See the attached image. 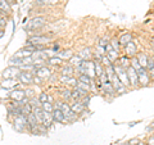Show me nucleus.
Listing matches in <instances>:
<instances>
[{
	"label": "nucleus",
	"mask_w": 154,
	"mask_h": 145,
	"mask_svg": "<svg viewBox=\"0 0 154 145\" xmlns=\"http://www.w3.org/2000/svg\"><path fill=\"white\" fill-rule=\"evenodd\" d=\"M0 11L5 12V13H9L12 11L11 5H9V3L7 2V0H0Z\"/></svg>",
	"instance_id": "a878e982"
},
{
	"label": "nucleus",
	"mask_w": 154,
	"mask_h": 145,
	"mask_svg": "<svg viewBox=\"0 0 154 145\" xmlns=\"http://www.w3.org/2000/svg\"><path fill=\"white\" fill-rule=\"evenodd\" d=\"M38 100H40V103H46V101H49V96H48L46 93H41L40 96H38Z\"/></svg>",
	"instance_id": "c9c22d12"
},
{
	"label": "nucleus",
	"mask_w": 154,
	"mask_h": 145,
	"mask_svg": "<svg viewBox=\"0 0 154 145\" xmlns=\"http://www.w3.org/2000/svg\"><path fill=\"white\" fill-rule=\"evenodd\" d=\"M114 71H116V75L118 76V79L121 80L122 84L125 86H128L130 81H128V76H127V69L122 68L119 64H114Z\"/></svg>",
	"instance_id": "f03ea898"
},
{
	"label": "nucleus",
	"mask_w": 154,
	"mask_h": 145,
	"mask_svg": "<svg viewBox=\"0 0 154 145\" xmlns=\"http://www.w3.org/2000/svg\"><path fill=\"white\" fill-rule=\"evenodd\" d=\"M152 46H153V49H154V40H153V42H152Z\"/></svg>",
	"instance_id": "49530a36"
},
{
	"label": "nucleus",
	"mask_w": 154,
	"mask_h": 145,
	"mask_svg": "<svg viewBox=\"0 0 154 145\" xmlns=\"http://www.w3.org/2000/svg\"><path fill=\"white\" fill-rule=\"evenodd\" d=\"M17 85H18L17 79H5L2 82V88H4V89H13V88H16Z\"/></svg>",
	"instance_id": "4468645a"
},
{
	"label": "nucleus",
	"mask_w": 154,
	"mask_h": 145,
	"mask_svg": "<svg viewBox=\"0 0 154 145\" xmlns=\"http://www.w3.org/2000/svg\"><path fill=\"white\" fill-rule=\"evenodd\" d=\"M89 101H90V98H89L88 95H86L85 98H82V100H81V103H82L84 107H88V105H89Z\"/></svg>",
	"instance_id": "58836bf2"
},
{
	"label": "nucleus",
	"mask_w": 154,
	"mask_h": 145,
	"mask_svg": "<svg viewBox=\"0 0 154 145\" xmlns=\"http://www.w3.org/2000/svg\"><path fill=\"white\" fill-rule=\"evenodd\" d=\"M137 59H139V63L141 64L143 68H146V67H148V62H149V57L145 54V53H139Z\"/></svg>",
	"instance_id": "2eb2a0df"
},
{
	"label": "nucleus",
	"mask_w": 154,
	"mask_h": 145,
	"mask_svg": "<svg viewBox=\"0 0 154 145\" xmlns=\"http://www.w3.org/2000/svg\"><path fill=\"white\" fill-rule=\"evenodd\" d=\"M9 64L13 66V67H21L23 64V59L22 58H18L16 55H13L11 59H9Z\"/></svg>",
	"instance_id": "aec40b11"
},
{
	"label": "nucleus",
	"mask_w": 154,
	"mask_h": 145,
	"mask_svg": "<svg viewBox=\"0 0 154 145\" xmlns=\"http://www.w3.org/2000/svg\"><path fill=\"white\" fill-rule=\"evenodd\" d=\"M125 51H126V55L127 57H135L137 54V48H136V44L134 41L128 42L127 45H125Z\"/></svg>",
	"instance_id": "9b49d317"
},
{
	"label": "nucleus",
	"mask_w": 154,
	"mask_h": 145,
	"mask_svg": "<svg viewBox=\"0 0 154 145\" xmlns=\"http://www.w3.org/2000/svg\"><path fill=\"white\" fill-rule=\"evenodd\" d=\"M118 64L121 66L122 68H125V69H128L130 67H131V60L128 59V57H127V55H125V57H122V58H119Z\"/></svg>",
	"instance_id": "f3484780"
},
{
	"label": "nucleus",
	"mask_w": 154,
	"mask_h": 145,
	"mask_svg": "<svg viewBox=\"0 0 154 145\" xmlns=\"http://www.w3.org/2000/svg\"><path fill=\"white\" fill-rule=\"evenodd\" d=\"M127 76H128V81H130V85L136 88L139 85V77H137V71L134 69L132 67H130L127 69Z\"/></svg>",
	"instance_id": "6e6552de"
},
{
	"label": "nucleus",
	"mask_w": 154,
	"mask_h": 145,
	"mask_svg": "<svg viewBox=\"0 0 154 145\" xmlns=\"http://www.w3.org/2000/svg\"><path fill=\"white\" fill-rule=\"evenodd\" d=\"M81 58H82V60H88L89 58L91 57V50L89 49V48H86V49H84V50H81L80 51V54H79Z\"/></svg>",
	"instance_id": "cd10ccee"
},
{
	"label": "nucleus",
	"mask_w": 154,
	"mask_h": 145,
	"mask_svg": "<svg viewBox=\"0 0 154 145\" xmlns=\"http://www.w3.org/2000/svg\"><path fill=\"white\" fill-rule=\"evenodd\" d=\"M58 57H59L62 60H63V59H68V60H69L71 58L73 57V54H72L71 50H63V51H59V53H58Z\"/></svg>",
	"instance_id": "b1692460"
},
{
	"label": "nucleus",
	"mask_w": 154,
	"mask_h": 145,
	"mask_svg": "<svg viewBox=\"0 0 154 145\" xmlns=\"http://www.w3.org/2000/svg\"><path fill=\"white\" fill-rule=\"evenodd\" d=\"M131 41H132V35L130 32L123 33V35L119 37V44L121 45H127L128 42H131Z\"/></svg>",
	"instance_id": "a211bd4d"
},
{
	"label": "nucleus",
	"mask_w": 154,
	"mask_h": 145,
	"mask_svg": "<svg viewBox=\"0 0 154 145\" xmlns=\"http://www.w3.org/2000/svg\"><path fill=\"white\" fill-rule=\"evenodd\" d=\"M33 108H36V107H41V103H40V100L38 99H36V98H31L30 99V101H28Z\"/></svg>",
	"instance_id": "f704fd0d"
},
{
	"label": "nucleus",
	"mask_w": 154,
	"mask_h": 145,
	"mask_svg": "<svg viewBox=\"0 0 154 145\" xmlns=\"http://www.w3.org/2000/svg\"><path fill=\"white\" fill-rule=\"evenodd\" d=\"M58 104H59V105H58V108H59L62 112L64 113L67 121H73L76 118V113L72 110L71 105H68L67 103H58Z\"/></svg>",
	"instance_id": "20e7f679"
},
{
	"label": "nucleus",
	"mask_w": 154,
	"mask_h": 145,
	"mask_svg": "<svg viewBox=\"0 0 154 145\" xmlns=\"http://www.w3.org/2000/svg\"><path fill=\"white\" fill-rule=\"evenodd\" d=\"M62 75L63 76H72L73 75V66H71L69 63L67 64V66H64L63 68H62Z\"/></svg>",
	"instance_id": "5701e85b"
},
{
	"label": "nucleus",
	"mask_w": 154,
	"mask_h": 145,
	"mask_svg": "<svg viewBox=\"0 0 154 145\" xmlns=\"http://www.w3.org/2000/svg\"><path fill=\"white\" fill-rule=\"evenodd\" d=\"M95 73H96V77H98V79L103 73H105V71L103 68V64L100 63V62H95Z\"/></svg>",
	"instance_id": "393cba45"
},
{
	"label": "nucleus",
	"mask_w": 154,
	"mask_h": 145,
	"mask_svg": "<svg viewBox=\"0 0 154 145\" xmlns=\"http://www.w3.org/2000/svg\"><path fill=\"white\" fill-rule=\"evenodd\" d=\"M108 42H109V39L105 36V37H103L102 40H100V42H99V46H102V48H105L108 45Z\"/></svg>",
	"instance_id": "4c0bfd02"
},
{
	"label": "nucleus",
	"mask_w": 154,
	"mask_h": 145,
	"mask_svg": "<svg viewBox=\"0 0 154 145\" xmlns=\"http://www.w3.org/2000/svg\"><path fill=\"white\" fill-rule=\"evenodd\" d=\"M19 73H21V69H19V67L9 66L8 68L3 72V76H4V79H16V77H18Z\"/></svg>",
	"instance_id": "0eeeda50"
},
{
	"label": "nucleus",
	"mask_w": 154,
	"mask_h": 145,
	"mask_svg": "<svg viewBox=\"0 0 154 145\" xmlns=\"http://www.w3.org/2000/svg\"><path fill=\"white\" fill-rule=\"evenodd\" d=\"M100 63H102L104 67H109V66H112V64H113V63H112V60H110L107 55H104V57L102 58V62H100Z\"/></svg>",
	"instance_id": "72a5a7b5"
},
{
	"label": "nucleus",
	"mask_w": 154,
	"mask_h": 145,
	"mask_svg": "<svg viewBox=\"0 0 154 145\" xmlns=\"http://www.w3.org/2000/svg\"><path fill=\"white\" fill-rule=\"evenodd\" d=\"M51 116H53V121H54V122H57V123H63L64 121L67 119L66 116H64V113L62 112L59 108H55L54 110H53Z\"/></svg>",
	"instance_id": "1a4fd4ad"
},
{
	"label": "nucleus",
	"mask_w": 154,
	"mask_h": 145,
	"mask_svg": "<svg viewBox=\"0 0 154 145\" xmlns=\"http://www.w3.org/2000/svg\"><path fill=\"white\" fill-rule=\"evenodd\" d=\"M33 53L30 51V50H27L26 48H23V49H21L18 53H16V57L18 58H28V57H32Z\"/></svg>",
	"instance_id": "4be33fe9"
},
{
	"label": "nucleus",
	"mask_w": 154,
	"mask_h": 145,
	"mask_svg": "<svg viewBox=\"0 0 154 145\" xmlns=\"http://www.w3.org/2000/svg\"><path fill=\"white\" fill-rule=\"evenodd\" d=\"M82 62H84V60H82V58H81L80 55H73V57H72L71 59H69V64L77 68V67H80L81 64H82Z\"/></svg>",
	"instance_id": "6ab92c4d"
},
{
	"label": "nucleus",
	"mask_w": 154,
	"mask_h": 145,
	"mask_svg": "<svg viewBox=\"0 0 154 145\" xmlns=\"http://www.w3.org/2000/svg\"><path fill=\"white\" fill-rule=\"evenodd\" d=\"M118 54H119V53L116 51V50L113 49V48H112V45H110V44H108L107 46H105V55H107V57H108L112 62L118 59Z\"/></svg>",
	"instance_id": "f8f14e48"
},
{
	"label": "nucleus",
	"mask_w": 154,
	"mask_h": 145,
	"mask_svg": "<svg viewBox=\"0 0 154 145\" xmlns=\"http://www.w3.org/2000/svg\"><path fill=\"white\" fill-rule=\"evenodd\" d=\"M76 88H80L81 90H84V91H90V85L89 84H84V82H77V86Z\"/></svg>",
	"instance_id": "2f4dec72"
},
{
	"label": "nucleus",
	"mask_w": 154,
	"mask_h": 145,
	"mask_svg": "<svg viewBox=\"0 0 154 145\" xmlns=\"http://www.w3.org/2000/svg\"><path fill=\"white\" fill-rule=\"evenodd\" d=\"M41 108H42L44 112H49V113H53V110L55 109L54 107H53V104L49 103V101H46V103H42L41 104Z\"/></svg>",
	"instance_id": "c85d7f7f"
},
{
	"label": "nucleus",
	"mask_w": 154,
	"mask_h": 145,
	"mask_svg": "<svg viewBox=\"0 0 154 145\" xmlns=\"http://www.w3.org/2000/svg\"><path fill=\"white\" fill-rule=\"evenodd\" d=\"M7 2L9 3V5H12V4H14V0H7Z\"/></svg>",
	"instance_id": "c03bdc74"
},
{
	"label": "nucleus",
	"mask_w": 154,
	"mask_h": 145,
	"mask_svg": "<svg viewBox=\"0 0 154 145\" xmlns=\"http://www.w3.org/2000/svg\"><path fill=\"white\" fill-rule=\"evenodd\" d=\"M46 19L45 17H36L31 19V22H28V25L25 27L26 31H35V30H38V28H41L42 26L45 25Z\"/></svg>",
	"instance_id": "f257e3e1"
},
{
	"label": "nucleus",
	"mask_w": 154,
	"mask_h": 145,
	"mask_svg": "<svg viewBox=\"0 0 154 145\" xmlns=\"http://www.w3.org/2000/svg\"><path fill=\"white\" fill-rule=\"evenodd\" d=\"M5 19H4L3 17H0V27H4V26H5Z\"/></svg>",
	"instance_id": "79ce46f5"
},
{
	"label": "nucleus",
	"mask_w": 154,
	"mask_h": 145,
	"mask_svg": "<svg viewBox=\"0 0 154 145\" xmlns=\"http://www.w3.org/2000/svg\"><path fill=\"white\" fill-rule=\"evenodd\" d=\"M11 98L16 101H22L26 99V91L25 90H14L11 93Z\"/></svg>",
	"instance_id": "ddd939ff"
},
{
	"label": "nucleus",
	"mask_w": 154,
	"mask_h": 145,
	"mask_svg": "<svg viewBox=\"0 0 154 145\" xmlns=\"http://www.w3.org/2000/svg\"><path fill=\"white\" fill-rule=\"evenodd\" d=\"M137 77H139V84L141 86H146L149 84V79H150V76H149V72L146 68H141L137 71Z\"/></svg>",
	"instance_id": "423d86ee"
},
{
	"label": "nucleus",
	"mask_w": 154,
	"mask_h": 145,
	"mask_svg": "<svg viewBox=\"0 0 154 145\" xmlns=\"http://www.w3.org/2000/svg\"><path fill=\"white\" fill-rule=\"evenodd\" d=\"M3 36H4V31H3V30H0V39H2Z\"/></svg>",
	"instance_id": "a18cd8bd"
},
{
	"label": "nucleus",
	"mask_w": 154,
	"mask_h": 145,
	"mask_svg": "<svg viewBox=\"0 0 154 145\" xmlns=\"http://www.w3.org/2000/svg\"><path fill=\"white\" fill-rule=\"evenodd\" d=\"M71 108H72V110H73L76 114L81 113V112H82V110L85 109V107L82 105V103H81V101H76L75 104H72V105H71Z\"/></svg>",
	"instance_id": "412c9836"
},
{
	"label": "nucleus",
	"mask_w": 154,
	"mask_h": 145,
	"mask_svg": "<svg viewBox=\"0 0 154 145\" xmlns=\"http://www.w3.org/2000/svg\"><path fill=\"white\" fill-rule=\"evenodd\" d=\"M109 44L112 45V48H113V49H114L116 51L119 53V45H121V44H119V40H117V39H114V40H112V41L109 42Z\"/></svg>",
	"instance_id": "473e14b6"
},
{
	"label": "nucleus",
	"mask_w": 154,
	"mask_h": 145,
	"mask_svg": "<svg viewBox=\"0 0 154 145\" xmlns=\"http://www.w3.org/2000/svg\"><path fill=\"white\" fill-rule=\"evenodd\" d=\"M53 122H54V121H53V116H51V113H49V112H44V117H42V123H41V125H44L45 127H49Z\"/></svg>",
	"instance_id": "dca6fc26"
},
{
	"label": "nucleus",
	"mask_w": 154,
	"mask_h": 145,
	"mask_svg": "<svg viewBox=\"0 0 154 145\" xmlns=\"http://www.w3.org/2000/svg\"><path fill=\"white\" fill-rule=\"evenodd\" d=\"M51 40V36H32L27 40V45H45Z\"/></svg>",
	"instance_id": "7ed1b4c3"
},
{
	"label": "nucleus",
	"mask_w": 154,
	"mask_h": 145,
	"mask_svg": "<svg viewBox=\"0 0 154 145\" xmlns=\"http://www.w3.org/2000/svg\"><path fill=\"white\" fill-rule=\"evenodd\" d=\"M62 96H63L64 100H68L72 98V91L71 90H64L63 93H62Z\"/></svg>",
	"instance_id": "e433bc0d"
},
{
	"label": "nucleus",
	"mask_w": 154,
	"mask_h": 145,
	"mask_svg": "<svg viewBox=\"0 0 154 145\" xmlns=\"http://www.w3.org/2000/svg\"><path fill=\"white\" fill-rule=\"evenodd\" d=\"M148 145H154V136L149 139V143H148Z\"/></svg>",
	"instance_id": "37998d69"
},
{
	"label": "nucleus",
	"mask_w": 154,
	"mask_h": 145,
	"mask_svg": "<svg viewBox=\"0 0 154 145\" xmlns=\"http://www.w3.org/2000/svg\"><path fill=\"white\" fill-rule=\"evenodd\" d=\"M131 67L134 69H136V71H139L141 68V64L139 63V59H137V57H135V58H132L131 59Z\"/></svg>",
	"instance_id": "7c9ffc66"
},
{
	"label": "nucleus",
	"mask_w": 154,
	"mask_h": 145,
	"mask_svg": "<svg viewBox=\"0 0 154 145\" xmlns=\"http://www.w3.org/2000/svg\"><path fill=\"white\" fill-rule=\"evenodd\" d=\"M79 82H84V84H93V79L88 75H79Z\"/></svg>",
	"instance_id": "bb28decb"
},
{
	"label": "nucleus",
	"mask_w": 154,
	"mask_h": 145,
	"mask_svg": "<svg viewBox=\"0 0 154 145\" xmlns=\"http://www.w3.org/2000/svg\"><path fill=\"white\" fill-rule=\"evenodd\" d=\"M42 4H55L58 3V0H40Z\"/></svg>",
	"instance_id": "ea45409f"
},
{
	"label": "nucleus",
	"mask_w": 154,
	"mask_h": 145,
	"mask_svg": "<svg viewBox=\"0 0 154 145\" xmlns=\"http://www.w3.org/2000/svg\"><path fill=\"white\" fill-rule=\"evenodd\" d=\"M18 80L21 81V84H25V85H31L35 82V76H33L32 72H25V71H21V73L18 75Z\"/></svg>",
	"instance_id": "39448f33"
},
{
	"label": "nucleus",
	"mask_w": 154,
	"mask_h": 145,
	"mask_svg": "<svg viewBox=\"0 0 154 145\" xmlns=\"http://www.w3.org/2000/svg\"><path fill=\"white\" fill-rule=\"evenodd\" d=\"M33 73H35L37 77H40L41 80H46V79H49L50 77V69L48 68V67L42 66V67H40V68H37Z\"/></svg>",
	"instance_id": "9d476101"
},
{
	"label": "nucleus",
	"mask_w": 154,
	"mask_h": 145,
	"mask_svg": "<svg viewBox=\"0 0 154 145\" xmlns=\"http://www.w3.org/2000/svg\"><path fill=\"white\" fill-rule=\"evenodd\" d=\"M153 62H154V57H153Z\"/></svg>",
	"instance_id": "de8ad7c7"
},
{
	"label": "nucleus",
	"mask_w": 154,
	"mask_h": 145,
	"mask_svg": "<svg viewBox=\"0 0 154 145\" xmlns=\"http://www.w3.org/2000/svg\"><path fill=\"white\" fill-rule=\"evenodd\" d=\"M69 79H71L69 76H63V75H62V77H60V81H62V82H67V84H68Z\"/></svg>",
	"instance_id": "a19ab883"
},
{
	"label": "nucleus",
	"mask_w": 154,
	"mask_h": 145,
	"mask_svg": "<svg viewBox=\"0 0 154 145\" xmlns=\"http://www.w3.org/2000/svg\"><path fill=\"white\" fill-rule=\"evenodd\" d=\"M48 63L51 64V66H58L62 63V59L59 57H50L49 59H48Z\"/></svg>",
	"instance_id": "c756f323"
}]
</instances>
